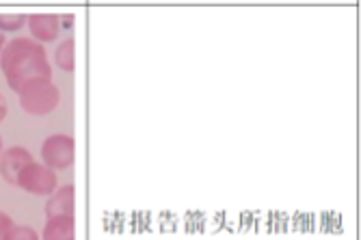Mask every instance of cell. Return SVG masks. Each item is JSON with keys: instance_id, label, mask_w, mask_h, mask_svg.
Here are the masks:
<instances>
[{"instance_id": "cell-5", "label": "cell", "mask_w": 361, "mask_h": 240, "mask_svg": "<svg viewBox=\"0 0 361 240\" xmlns=\"http://www.w3.org/2000/svg\"><path fill=\"white\" fill-rule=\"evenodd\" d=\"M30 162H35L32 154L22 148V145H16V148H9L0 154V174H3L5 182L18 186V178L22 174V169L28 167Z\"/></svg>"}, {"instance_id": "cell-13", "label": "cell", "mask_w": 361, "mask_h": 240, "mask_svg": "<svg viewBox=\"0 0 361 240\" xmlns=\"http://www.w3.org/2000/svg\"><path fill=\"white\" fill-rule=\"evenodd\" d=\"M7 113H9L7 100H5V95H3V93H0V124H3V121L7 119Z\"/></svg>"}, {"instance_id": "cell-3", "label": "cell", "mask_w": 361, "mask_h": 240, "mask_svg": "<svg viewBox=\"0 0 361 240\" xmlns=\"http://www.w3.org/2000/svg\"><path fill=\"white\" fill-rule=\"evenodd\" d=\"M42 158L44 164L52 171L68 169L76 158V141L70 134H52L42 143Z\"/></svg>"}, {"instance_id": "cell-14", "label": "cell", "mask_w": 361, "mask_h": 240, "mask_svg": "<svg viewBox=\"0 0 361 240\" xmlns=\"http://www.w3.org/2000/svg\"><path fill=\"white\" fill-rule=\"evenodd\" d=\"M72 24H74V18H72V16H65V18H61V26H68V28H70Z\"/></svg>"}, {"instance_id": "cell-12", "label": "cell", "mask_w": 361, "mask_h": 240, "mask_svg": "<svg viewBox=\"0 0 361 240\" xmlns=\"http://www.w3.org/2000/svg\"><path fill=\"white\" fill-rule=\"evenodd\" d=\"M16 223H13V219L9 217V215H0V240H5V236L11 232V227H13Z\"/></svg>"}, {"instance_id": "cell-2", "label": "cell", "mask_w": 361, "mask_h": 240, "mask_svg": "<svg viewBox=\"0 0 361 240\" xmlns=\"http://www.w3.org/2000/svg\"><path fill=\"white\" fill-rule=\"evenodd\" d=\"M20 107L24 113L32 117H44L50 115L61 102V91L52 80H35L28 83L20 93Z\"/></svg>"}, {"instance_id": "cell-9", "label": "cell", "mask_w": 361, "mask_h": 240, "mask_svg": "<svg viewBox=\"0 0 361 240\" xmlns=\"http://www.w3.org/2000/svg\"><path fill=\"white\" fill-rule=\"evenodd\" d=\"M54 61L65 72L74 70V67H76V42L72 37L65 40L63 44H59V48L54 50Z\"/></svg>"}, {"instance_id": "cell-15", "label": "cell", "mask_w": 361, "mask_h": 240, "mask_svg": "<svg viewBox=\"0 0 361 240\" xmlns=\"http://www.w3.org/2000/svg\"><path fill=\"white\" fill-rule=\"evenodd\" d=\"M5 46H7V40H5V32H0V54H3Z\"/></svg>"}, {"instance_id": "cell-7", "label": "cell", "mask_w": 361, "mask_h": 240, "mask_svg": "<svg viewBox=\"0 0 361 240\" xmlns=\"http://www.w3.org/2000/svg\"><path fill=\"white\" fill-rule=\"evenodd\" d=\"M76 212V188L72 184H65L56 188L48 203H46V217H74Z\"/></svg>"}, {"instance_id": "cell-17", "label": "cell", "mask_w": 361, "mask_h": 240, "mask_svg": "<svg viewBox=\"0 0 361 240\" xmlns=\"http://www.w3.org/2000/svg\"><path fill=\"white\" fill-rule=\"evenodd\" d=\"M0 215H3V212H0Z\"/></svg>"}, {"instance_id": "cell-1", "label": "cell", "mask_w": 361, "mask_h": 240, "mask_svg": "<svg viewBox=\"0 0 361 240\" xmlns=\"http://www.w3.org/2000/svg\"><path fill=\"white\" fill-rule=\"evenodd\" d=\"M0 70L16 93H20L28 83L52 80V67L48 63L44 44L28 37H16L7 42L0 54Z\"/></svg>"}, {"instance_id": "cell-4", "label": "cell", "mask_w": 361, "mask_h": 240, "mask_svg": "<svg viewBox=\"0 0 361 240\" xmlns=\"http://www.w3.org/2000/svg\"><path fill=\"white\" fill-rule=\"evenodd\" d=\"M18 186L30 195H52L59 188V178L56 171L42 162H30L28 167L22 169L18 178Z\"/></svg>"}, {"instance_id": "cell-10", "label": "cell", "mask_w": 361, "mask_h": 240, "mask_svg": "<svg viewBox=\"0 0 361 240\" xmlns=\"http://www.w3.org/2000/svg\"><path fill=\"white\" fill-rule=\"evenodd\" d=\"M28 22V16L24 13H0V32H9V30H18Z\"/></svg>"}, {"instance_id": "cell-8", "label": "cell", "mask_w": 361, "mask_h": 240, "mask_svg": "<svg viewBox=\"0 0 361 240\" xmlns=\"http://www.w3.org/2000/svg\"><path fill=\"white\" fill-rule=\"evenodd\" d=\"M44 240H76V219L74 217H52L46 221Z\"/></svg>"}, {"instance_id": "cell-16", "label": "cell", "mask_w": 361, "mask_h": 240, "mask_svg": "<svg viewBox=\"0 0 361 240\" xmlns=\"http://www.w3.org/2000/svg\"><path fill=\"white\" fill-rule=\"evenodd\" d=\"M0 154H3V136H0Z\"/></svg>"}, {"instance_id": "cell-6", "label": "cell", "mask_w": 361, "mask_h": 240, "mask_svg": "<svg viewBox=\"0 0 361 240\" xmlns=\"http://www.w3.org/2000/svg\"><path fill=\"white\" fill-rule=\"evenodd\" d=\"M28 28L39 44H50L61 32V16L56 13H35L28 16Z\"/></svg>"}, {"instance_id": "cell-11", "label": "cell", "mask_w": 361, "mask_h": 240, "mask_svg": "<svg viewBox=\"0 0 361 240\" xmlns=\"http://www.w3.org/2000/svg\"><path fill=\"white\" fill-rule=\"evenodd\" d=\"M5 240H39V234L28 225H13Z\"/></svg>"}]
</instances>
